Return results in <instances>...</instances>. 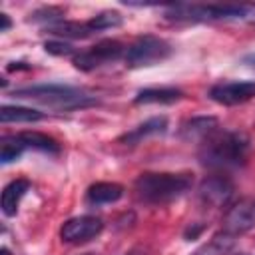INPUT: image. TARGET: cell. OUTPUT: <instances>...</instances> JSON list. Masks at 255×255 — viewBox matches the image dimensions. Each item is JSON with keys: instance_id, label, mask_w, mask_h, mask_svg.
Returning <instances> with one entry per match:
<instances>
[{"instance_id": "9a60e30c", "label": "cell", "mask_w": 255, "mask_h": 255, "mask_svg": "<svg viewBox=\"0 0 255 255\" xmlns=\"http://www.w3.org/2000/svg\"><path fill=\"white\" fill-rule=\"evenodd\" d=\"M183 98L179 88H145L133 98V104H173Z\"/></svg>"}, {"instance_id": "cb8c5ba5", "label": "cell", "mask_w": 255, "mask_h": 255, "mask_svg": "<svg viewBox=\"0 0 255 255\" xmlns=\"http://www.w3.org/2000/svg\"><path fill=\"white\" fill-rule=\"evenodd\" d=\"M243 64H247L249 68H253V70H255V52L245 54V56H243Z\"/></svg>"}, {"instance_id": "7a4b0ae2", "label": "cell", "mask_w": 255, "mask_h": 255, "mask_svg": "<svg viewBox=\"0 0 255 255\" xmlns=\"http://www.w3.org/2000/svg\"><path fill=\"white\" fill-rule=\"evenodd\" d=\"M12 96L20 100H32V102H38L42 106L62 110V112L82 110V108H90L98 104L96 96L86 94L84 90L66 86V84H36V86L16 88Z\"/></svg>"}, {"instance_id": "603a6c76", "label": "cell", "mask_w": 255, "mask_h": 255, "mask_svg": "<svg viewBox=\"0 0 255 255\" xmlns=\"http://www.w3.org/2000/svg\"><path fill=\"white\" fill-rule=\"evenodd\" d=\"M0 20H2V26H0V32H8L10 30V26H12V20L8 18V14H0Z\"/></svg>"}, {"instance_id": "7c38bea8", "label": "cell", "mask_w": 255, "mask_h": 255, "mask_svg": "<svg viewBox=\"0 0 255 255\" xmlns=\"http://www.w3.org/2000/svg\"><path fill=\"white\" fill-rule=\"evenodd\" d=\"M124 197V185L114 183V181H98L92 183L86 191V203L88 205H108L116 203Z\"/></svg>"}, {"instance_id": "277c9868", "label": "cell", "mask_w": 255, "mask_h": 255, "mask_svg": "<svg viewBox=\"0 0 255 255\" xmlns=\"http://www.w3.org/2000/svg\"><path fill=\"white\" fill-rule=\"evenodd\" d=\"M249 8L237 4H171L165 10V18L175 22H219V20H243Z\"/></svg>"}, {"instance_id": "d4e9b609", "label": "cell", "mask_w": 255, "mask_h": 255, "mask_svg": "<svg viewBox=\"0 0 255 255\" xmlns=\"http://www.w3.org/2000/svg\"><path fill=\"white\" fill-rule=\"evenodd\" d=\"M0 255H10V251H8L6 247H2V249H0Z\"/></svg>"}, {"instance_id": "ffe728a7", "label": "cell", "mask_w": 255, "mask_h": 255, "mask_svg": "<svg viewBox=\"0 0 255 255\" xmlns=\"http://www.w3.org/2000/svg\"><path fill=\"white\" fill-rule=\"evenodd\" d=\"M24 151H26V145L20 141L18 133L2 137V145H0V161H2V165H8V163L16 161Z\"/></svg>"}, {"instance_id": "9c48e42d", "label": "cell", "mask_w": 255, "mask_h": 255, "mask_svg": "<svg viewBox=\"0 0 255 255\" xmlns=\"http://www.w3.org/2000/svg\"><path fill=\"white\" fill-rule=\"evenodd\" d=\"M209 98L221 106H239L255 98V80L221 82L209 90Z\"/></svg>"}, {"instance_id": "7402d4cb", "label": "cell", "mask_w": 255, "mask_h": 255, "mask_svg": "<svg viewBox=\"0 0 255 255\" xmlns=\"http://www.w3.org/2000/svg\"><path fill=\"white\" fill-rule=\"evenodd\" d=\"M44 50L48 52V54H54V56H76L78 52H76V48L72 46V44H68V42H64V40H48L46 44H44Z\"/></svg>"}, {"instance_id": "484cf974", "label": "cell", "mask_w": 255, "mask_h": 255, "mask_svg": "<svg viewBox=\"0 0 255 255\" xmlns=\"http://www.w3.org/2000/svg\"><path fill=\"white\" fill-rule=\"evenodd\" d=\"M237 255H245V253H237Z\"/></svg>"}, {"instance_id": "44dd1931", "label": "cell", "mask_w": 255, "mask_h": 255, "mask_svg": "<svg viewBox=\"0 0 255 255\" xmlns=\"http://www.w3.org/2000/svg\"><path fill=\"white\" fill-rule=\"evenodd\" d=\"M86 22H88V26L92 28V32L96 34V32H102V30H110V28L122 26L124 18H122V14L116 12V10H104V12L96 14V16H92V18L86 20Z\"/></svg>"}, {"instance_id": "8fae6325", "label": "cell", "mask_w": 255, "mask_h": 255, "mask_svg": "<svg viewBox=\"0 0 255 255\" xmlns=\"http://www.w3.org/2000/svg\"><path fill=\"white\" fill-rule=\"evenodd\" d=\"M165 131H167V118L155 116V118H149L143 124L135 126L133 129L126 131L124 135H120L118 141H122L126 145H135V143H139L141 139H145L149 135H159V133H165Z\"/></svg>"}, {"instance_id": "5bb4252c", "label": "cell", "mask_w": 255, "mask_h": 255, "mask_svg": "<svg viewBox=\"0 0 255 255\" xmlns=\"http://www.w3.org/2000/svg\"><path fill=\"white\" fill-rule=\"evenodd\" d=\"M217 128V120L211 118V116H199V118H191L187 120L181 129H179V135L187 141H201L205 139L209 133H213Z\"/></svg>"}, {"instance_id": "ba28073f", "label": "cell", "mask_w": 255, "mask_h": 255, "mask_svg": "<svg viewBox=\"0 0 255 255\" xmlns=\"http://www.w3.org/2000/svg\"><path fill=\"white\" fill-rule=\"evenodd\" d=\"M104 231V221L96 215H78L68 219L60 227V237L64 243L70 245H82L92 239H96Z\"/></svg>"}, {"instance_id": "8992f818", "label": "cell", "mask_w": 255, "mask_h": 255, "mask_svg": "<svg viewBox=\"0 0 255 255\" xmlns=\"http://www.w3.org/2000/svg\"><path fill=\"white\" fill-rule=\"evenodd\" d=\"M126 54V46L118 40H112V38H106V40H100L98 44L90 46L88 50H82L74 56V66L82 72H92L100 66H106V64H112V62H118L120 58H124Z\"/></svg>"}, {"instance_id": "3957f363", "label": "cell", "mask_w": 255, "mask_h": 255, "mask_svg": "<svg viewBox=\"0 0 255 255\" xmlns=\"http://www.w3.org/2000/svg\"><path fill=\"white\" fill-rule=\"evenodd\" d=\"M191 187L189 173H169V171H145L133 181V191L139 201L147 205H165L181 197Z\"/></svg>"}, {"instance_id": "ac0fdd59", "label": "cell", "mask_w": 255, "mask_h": 255, "mask_svg": "<svg viewBox=\"0 0 255 255\" xmlns=\"http://www.w3.org/2000/svg\"><path fill=\"white\" fill-rule=\"evenodd\" d=\"M233 243H235V237L227 231H221V233L213 235L207 243L199 245L191 255H227L231 251Z\"/></svg>"}, {"instance_id": "e0dca14e", "label": "cell", "mask_w": 255, "mask_h": 255, "mask_svg": "<svg viewBox=\"0 0 255 255\" xmlns=\"http://www.w3.org/2000/svg\"><path fill=\"white\" fill-rule=\"evenodd\" d=\"M46 116L38 110L24 108V106H8L4 104L0 108V122L2 124H30V122H40Z\"/></svg>"}, {"instance_id": "5b68a950", "label": "cell", "mask_w": 255, "mask_h": 255, "mask_svg": "<svg viewBox=\"0 0 255 255\" xmlns=\"http://www.w3.org/2000/svg\"><path fill=\"white\" fill-rule=\"evenodd\" d=\"M173 48L167 40L153 34H143L137 36L129 46H126L124 62L128 68H147L167 60Z\"/></svg>"}, {"instance_id": "52a82bcc", "label": "cell", "mask_w": 255, "mask_h": 255, "mask_svg": "<svg viewBox=\"0 0 255 255\" xmlns=\"http://www.w3.org/2000/svg\"><path fill=\"white\" fill-rule=\"evenodd\" d=\"M233 193H235V185L223 173H211V175L203 177L199 187H197L199 201L203 205H209V207H225V205H229Z\"/></svg>"}, {"instance_id": "2e32d148", "label": "cell", "mask_w": 255, "mask_h": 255, "mask_svg": "<svg viewBox=\"0 0 255 255\" xmlns=\"http://www.w3.org/2000/svg\"><path fill=\"white\" fill-rule=\"evenodd\" d=\"M18 137L26 145V149H38V151H44L50 155H58L62 151L60 143L42 131H22V133H18Z\"/></svg>"}, {"instance_id": "4fadbf2b", "label": "cell", "mask_w": 255, "mask_h": 255, "mask_svg": "<svg viewBox=\"0 0 255 255\" xmlns=\"http://www.w3.org/2000/svg\"><path fill=\"white\" fill-rule=\"evenodd\" d=\"M30 189V181L20 177V179H12L4 189H2V197H0V207L2 213L6 217H14L18 213V205L22 201V197L28 193Z\"/></svg>"}, {"instance_id": "6da1fadb", "label": "cell", "mask_w": 255, "mask_h": 255, "mask_svg": "<svg viewBox=\"0 0 255 255\" xmlns=\"http://www.w3.org/2000/svg\"><path fill=\"white\" fill-rule=\"evenodd\" d=\"M251 141L241 131L215 129L199 141V161L211 169H237L247 163Z\"/></svg>"}, {"instance_id": "d6986e66", "label": "cell", "mask_w": 255, "mask_h": 255, "mask_svg": "<svg viewBox=\"0 0 255 255\" xmlns=\"http://www.w3.org/2000/svg\"><path fill=\"white\" fill-rule=\"evenodd\" d=\"M50 34H56L60 38H74V40H84L88 36H92V28L88 26V22H68V20H62L50 28H46Z\"/></svg>"}, {"instance_id": "30bf717a", "label": "cell", "mask_w": 255, "mask_h": 255, "mask_svg": "<svg viewBox=\"0 0 255 255\" xmlns=\"http://www.w3.org/2000/svg\"><path fill=\"white\" fill-rule=\"evenodd\" d=\"M223 223H225L223 231L231 233L233 237L253 229L255 227V199L247 197V199H241V201L233 203L229 207Z\"/></svg>"}]
</instances>
